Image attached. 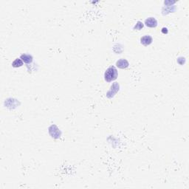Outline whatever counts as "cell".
<instances>
[{
    "instance_id": "obj_3",
    "label": "cell",
    "mask_w": 189,
    "mask_h": 189,
    "mask_svg": "<svg viewBox=\"0 0 189 189\" xmlns=\"http://www.w3.org/2000/svg\"><path fill=\"white\" fill-rule=\"evenodd\" d=\"M49 133L51 135V137L55 139L59 138L61 134H62L61 131L58 129V128L55 125H52V126L49 128Z\"/></svg>"
},
{
    "instance_id": "obj_7",
    "label": "cell",
    "mask_w": 189,
    "mask_h": 189,
    "mask_svg": "<svg viewBox=\"0 0 189 189\" xmlns=\"http://www.w3.org/2000/svg\"><path fill=\"white\" fill-rule=\"evenodd\" d=\"M20 58L23 61V62L26 64H30L33 62V56L31 55H28V54H22L21 55Z\"/></svg>"
},
{
    "instance_id": "obj_2",
    "label": "cell",
    "mask_w": 189,
    "mask_h": 189,
    "mask_svg": "<svg viewBox=\"0 0 189 189\" xmlns=\"http://www.w3.org/2000/svg\"><path fill=\"white\" fill-rule=\"evenodd\" d=\"M119 90H120V85H119L118 83L115 82L112 85V87H110L109 91L107 92V93H106V97H107L108 98H114V96L117 94V92H118Z\"/></svg>"
},
{
    "instance_id": "obj_1",
    "label": "cell",
    "mask_w": 189,
    "mask_h": 189,
    "mask_svg": "<svg viewBox=\"0 0 189 189\" xmlns=\"http://www.w3.org/2000/svg\"><path fill=\"white\" fill-rule=\"evenodd\" d=\"M118 76V73L116 67L115 66H110L104 73V79L106 82H112L116 80Z\"/></svg>"
},
{
    "instance_id": "obj_8",
    "label": "cell",
    "mask_w": 189,
    "mask_h": 189,
    "mask_svg": "<svg viewBox=\"0 0 189 189\" xmlns=\"http://www.w3.org/2000/svg\"><path fill=\"white\" fill-rule=\"evenodd\" d=\"M22 65H23V61H22L21 58H16V59H15V60L13 61V63H12V66L15 68L20 67Z\"/></svg>"
},
{
    "instance_id": "obj_5",
    "label": "cell",
    "mask_w": 189,
    "mask_h": 189,
    "mask_svg": "<svg viewBox=\"0 0 189 189\" xmlns=\"http://www.w3.org/2000/svg\"><path fill=\"white\" fill-rule=\"evenodd\" d=\"M152 41H153L152 37H151V36H149V35L144 36H143L141 38H140V43H141L143 45L146 46V47L150 45V44L152 43Z\"/></svg>"
},
{
    "instance_id": "obj_10",
    "label": "cell",
    "mask_w": 189,
    "mask_h": 189,
    "mask_svg": "<svg viewBox=\"0 0 189 189\" xmlns=\"http://www.w3.org/2000/svg\"><path fill=\"white\" fill-rule=\"evenodd\" d=\"M177 62H178L180 65H183V64L186 62V59H185V58H183V57H180V58H178V59H177Z\"/></svg>"
},
{
    "instance_id": "obj_4",
    "label": "cell",
    "mask_w": 189,
    "mask_h": 189,
    "mask_svg": "<svg viewBox=\"0 0 189 189\" xmlns=\"http://www.w3.org/2000/svg\"><path fill=\"white\" fill-rule=\"evenodd\" d=\"M145 24L148 27H156L158 26V21L155 18L149 17L145 20Z\"/></svg>"
},
{
    "instance_id": "obj_11",
    "label": "cell",
    "mask_w": 189,
    "mask_h": 189,
    "mask_svg": "<svg viewBox=\"0 0 189 189\" xmlns=\"http://www.w3.org/2000/svg\"><path fill=\"white\" fill-rule=\"evenodd\" d=\"M162 33H164V34H165V33H168V29L165 28V27H163V28L162 29Z\"/></svg>"
},
{
    "instance_id": "obj_6",
    "label": "cell",
    "mask_w": 189,
    "mask_h": 189,
    "mask_svg": "<svg viewBox=\"0 0 189 189\" xmlns=\"http://www.w3.org/2000/svg\"><path fill=\"white\" fill-rule=\"evenodd\" d=\"M116 66L120 69H126L129 66V63L125 58H121L116 62Z\"/></svg>"
},
{
    "instance_id": "obj_9",
    "label": "cell",
    "mask_w": 189,
    "mask_h": 189,
    "mask_svg": "<svg viewBox=\"0 0 189 189\" xmlns=\"http://www.w3.org/2000/svg\"><path fill=\"white\" fill-rule=\"evenodd\" d=\"M144 27V23L140 21H138L137 22V24H135V26L134 27V30H140L142 28Z\"/></svg>"
}]
</instances>
